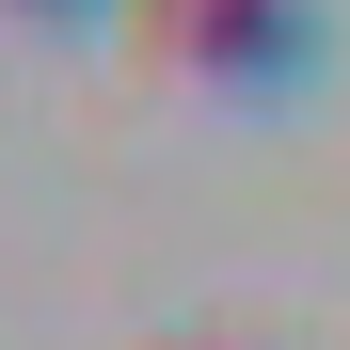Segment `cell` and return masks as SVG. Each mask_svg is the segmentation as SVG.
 <instances>
[{"label": "cell", "instance_id": "cell-1", "mask_svg": "<svg viewBox=\"0 0 350 350\" xmlns=\"http://www.w3.org/2000/svg\"><path fill=\"white\" fill-rule=\"evenodd\" d=\"M128 48L207 96H286L319 64V0H128Z\"/></svg>", "mask_w": 350, "mask_h": 350}, {"label": "cell", "instance_id": "cell-2", "mask_svg": "<svg viewBox=\"0 0 350 350\" xmlns=\"http://www.w3.org/2000/svg\"><path fill=\"white\" fill-rule=\"evenodd\" d=\"M16 16H96V0H16Z\"/></svg>", "mask_w": 350, "mask_h": 350}]
</instances>
